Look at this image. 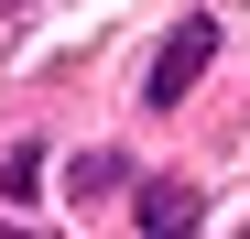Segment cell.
Masks as SVG:
<instances>
[{
    "mask_svg": "<svg viewBox=\"0 0 250 239\" xmlns=\"http://www.w3.org/2000/svg\"><path fill=\"white\" fill-rule=\"evenodd\" d=\"M207 55H218V22H174V44L152 55V76H142V98H152V109H174V98L196 87V76H207Z\"/></svg>",
    "mask_w": 250,
    "mask_h": 239,
    "instance_id": "1",
    "label": "cell"
},
{
    "mask_svg": "<svg viewBox=\"0 0 250 239\" xmlns=\"http://www.w3.org/2000/svg\"><path fill=\"white\" fill-rule=\"evenodd\" d=\"M185 218H196V185H152L142 196V228H185Z\"/></svg>",
    "mask_w": 250,
    "mask_h": 239,
    "instance_id": "2",
    "label": "cell"
}]
</instances>
